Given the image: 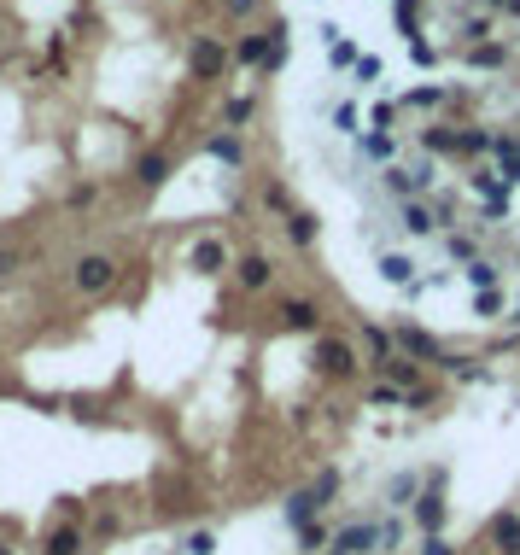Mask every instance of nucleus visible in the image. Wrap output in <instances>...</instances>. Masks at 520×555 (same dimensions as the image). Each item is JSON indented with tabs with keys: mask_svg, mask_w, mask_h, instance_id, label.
<instances>
[{
	"mask_svg": "<svg viewBox=\"0 0 520 555\" xmlns=\"http://www.w3.org/2000/svg\"><path fill=\"white\" fill-rule=\"evenodd\" d=\"M392 339H398V357H409V362H445V345L427 328H398Z\"/></svg>",
	"mask_w": 520,
	"mask_h": 555,
	"instance_id": "obj_1",
	"label": "nucleus"
},
{
	"mask_svg": "<svg viewBox=\"0 0 520 555\" xmlns=\"http://www.w3.org/2000/svg\"><path fill=\"white\" fill-rule=\"evenodd\" d=\"M112 281H117V264H112V258H99V251H88L83 264H76V287H83V292H106Z\"/></svg>",
	"mask_w": 520,
	"mask_h": 555,
	"instance_id": "obj_2",
	"label": "nucleus"
},
{
	"mask_svg": "<svg viewBox=\"0 0 520 555\" xmlns=\"http://www.w3.org/2000/svg\"><path fill=\"white\" fill-rule=\"evenodd\" d=\"M316 362H322V369H327L334 380L357 375V351L345 345V339H322V345H316Z\"/></svg>",
	"mask_w": 520,
	"mask_h": 555,
	"instance_id": "obj_3",
	"label": "nucleus"
},
{
	"mask_svg": "<svg viewBox=\"0 0 520 555\" xmlns=\"http://www.w3.org/2000/svg\"><path fill=\"white\" fill-rule=\"evenodd\" d=\"M374 543H380V527H368V520H363V527H345L334 538V555H368Z\"/></svg>",
	"mask_w": 520,
	"mask_h": 555,
	"instance_id": "obj_4",
	"label": "nucleus"
},
{
	"mask_svg": "<svg viewBox=\"0 0 520 555\" xmlns=\"http://www.w3.org/2000/svg\"><path fill=\"white\" fill-rule=\"evenodd\" d=\"M404 234H415V240H422V234H438V210L422 205V199H409V205H404Z\"/></svg>",
	"mask_w": 520,
	"mask_h": 555,
	"instance_id": "obj_5",
	"label": "nucleus"
},
{
	"mask_svg": "<svg viewBox=\"0 0 520 555\" xmlns=\"http://www.w3.org/2000/svg\"><path fill=\"white\" fill-rule=\"evenodd\" d=\"M415 527H422L427 538H438V527H445V497H438V491H427V497L415 503Z\"/></svg>",
	"mask_w": 520,
	"mask_h": 555,
	"instance_id": "obj_6",
	"label": "nucleus"
},
{
	"mask_svg": "<svg viewBox=\"0 0 520 555\" xmlns=\"http://www.w3.org/2000/svg\"><path fill=\"white\" fill-rule=\"evenodd\" d=\"M492 543L503 555H520V514H497L492 520Z\"/></svg>",
	"mask_w": 520,
	"mask_h": 555,
	"instance_id": "obj_7",
	"label": "nucleus"
},
{
	"mask_svg": "<svg viewBox=\"0 0 520 555\" xmlns=\"http://www.w3.org/2000/svg\"><path fill=\"white\" fill-rule=\"evenodd\" d=\"M269 275H275V269H269V258H264V251H252V258H240V287H246V292L269 287Z\"/></svg>",
	"mask_w": 520,
	"mask_h": 555,
	"instance_id": "obj_8",
	"label": "nucleus"
},
{
	"mask_svg": "<svg viewBox=\"0 0 520 555\" xmlns=\"http://www.w3.org/2000/svg\"><path fill=\"white\" fill-rule=\"evenodd\" d=\"M187 65H193V76H217V70H223V47L217 42H193Z\"/></svg>",
	"mask_w": 520,
	"mask_h": 555,
	"instance_id": "obj_9",
	"label": "nucleus"
},
{
	"mask_svg": "<svg viewBox=\"0 0 520 555\" xmlns=\"http://www.w3.org/2000/svg\"><path fill=\"white\" fill-rule=\"evenodd\" d=\"M223 264H228L223 240H199V246H193V269H199V275H217Z\"/></svg>",
	"mask_w": 520,
	"mask_h": 555,
	"instance_id": "obj_10",
	"label": "nucleus"
},
{
	"mask_svg": "<svg viewBox=\"0 0 520 555\" xmlns=\"http://www.w3.org/2000/svg\"><path fill=\"white\" fill-rule=\"evenodd\" d=\"M386 380H392V386H404V392H422V362L392 357V362H386Z\"/></svg>",
	"mask_w": 520,
	"mask_h": 555,
	"instance_id": "obj_11",
	"label": "nucleus"
},
{
	"mask_svg": "<svg viewBox=\"0 0 520 555\" xmlns=\"http://www.w3.org/2000/svg\"><path fill=\"white\" fill-rule=\"evenodd\" d=\"M281 316H287V328H316V321H322V310L310 305V298H287Z\"/></svg>",
	"mask_w": 520,
	"mask_h": 555,
	"instance_id": "obj_12",
	"label": "nucleus"
},
{
	"mask_svg": "<svg viewBox=\"0 0 520 555\" xmlns=\"http://www.w3.org/2000/svg\"><path fill=\"white\" fill-rule=\"evenodd\" d=\"M269 53H275V36H246L240 42V65H269Z\"/></svg>",
	"mask_w": 520,
	"mask_h": 555,
	"instance_id": "obj_13",
	"label": "nucleus"
},
{
	"mask_svg": "<svg viewBox=\"0 0 520 555\" xmlns=\"http://www.w3.org/2000/svg\"><path fill=\"white\" fill-rule=\"evenodd\" d=\"M380 275L392 281V287H415V264H409V258H398V251H392V258H380Z\"/></svg>",
	"mask_w": 520,
	"mask_h": 555,
	"instance_id": "obj_14",
	"label": "nucleus"
},
{
	"mask_svg": "<svg viewBox=\"0 0 520 555\" xmlns=\"http://www.w3.org/2000/svg\"><path fill=\"white\" fill-rule=\"evenodd\" d=\"M445 251L456 258V264H479V240L462 234V228H456V234H445Z\"/></svg>",
	"mask_w": 520,
	"mask_h": 555,
	"instance_id": "obj_15",
	"label": "nucleus"
},
{
	"mask_svg": "<svg viewBox=\"0 0 520 555\" xmlns=\"http://www.w3.org/2000/svg\"><path fill=\"white\" fill-rule=\"evenodd\" d=\"M392 153H398V140L386 135V129H374V135H363V158H380V164H392Z\"/></svg>",
	"mask_w": 520,
	"mask_h": 555,
	"instance_id": "obj_16",
	"label": "nucleus"
},
{
	"mask_svg": "<svg viewBox=\"0 0 520 555\" xmlns=\"http://www.w3.org/2000/svg\"><path fill=\"white\" fill-rule=\"evenodd\" d=\"M468 287H474V292H497V264H492V258L468 264Z\"/></svg>",
	"mask_w": 520,
	"mask_h": 555,
	"instance_id": "obj_17",
	"label": "nucleus"
},
{
	"mask_svg": "<svg viewBox=\"0 0 520 555\" xmlns=\"http://www.w3.org/2000/svg\"><path fill=\"white\" fill-rule=\"evenodd\" d=\"M287 234H293L298 246H310V240H316V217H310V210H293V217H287Z\"/></svg>",
	"mask_w": 520,
	"mask_h": 555,
	"instance_id": "obj_18",
	"label": "nucleus"
},
{
	"mask_svg": "<svg viewBox=\"0 0 520 555\" xmlns=\"http://www.w3.org/2000/svg\"><path fill=\"white\" fill-rule=\"evenodd\" d=\"M503 47H474V53H468V65H474V70H497V65H503Z\"/></svg>",
	"mask_w": 520,
	"mask_h": 555,
	"instance_id": "obj_19",
	"label": "nucleus"
},
{
	"mask_svg": "<svg viewBox=\"0 0 520 555\" xmlns=\"http://www.w3.org/2000/svg\"><path fill=\"white\" fill-rule=\"evenodd\" d=\"M211 158H223V164H240L246 153H240V140H234V135H217V140H211Z\"/></svg>",
	"mask_w": 520,
	"mask_h": 555,
	"instance_id": "obj_20",
	"label": "nucleus"
},
{
	"mask_svg": "<svg viewBox=\"0 0 520 555\" xmlns=\"http://www.w3.org/2000/svg\"><path fill=\"white\" fill-rule=\"evenodd\" d=\"M164 176H169V164H164L158 153H146V158H141V181H146V187H158Z\"/></svg>",
	"mask_w": 520,
	"mask_h": 555,
	"instance_id": "obj_21",
	"label": "nucleus"
},
{
	"mask_svg": "<svg viewBox=\"0 0 520 555\" xmlns=\"http://www.w3.org/2000/svg\"><path fill=\"white\" fill-rule=\"evenodd\" d=\"M497 310H503L497 292H474V316H497Z\"/></svg>",
	"mask_w": 520,
	"mask_h": 555,
	"instance_id": "obj_22",
	"label": "nucleus"
},
{
	"mask_svg": "<svg viewBox=\"0 0 520 555\" xmlns=\"http://www.w3.org/2000/svg\"><path fill=\"white\" fill-rule=\"evenodd\" d=\"M427 147H433V153H450V147H456V135H450V129H427Z\"/></svg>",
	"mask_w": 520,
	"mask_h": 555,
	"instance_id": "obj_23",
	"label": "nucleus"
},
{
	"mask_svg": "<svg viewBox=\"0 0 520 555\" xmlns=\"http://www.w3.org/2000/svg\"><path fill=\"white\" fill-rule=\"evenodd\" d=\"M445 369H450V375H456V380H474V375H479V369H474V362H468V357H450V351H445Z\"/></svg>",
	"mask_w": 520,
	"mask_h": 555,
	"instance_id": "obj_24",
	"label": "nucleus"
},
{
	"mask_svg": "<svg viewBox=\"0 0 520 555\" xmlns=\"http://www.w3.org/2000/svg\"><path fill=\"white\" fill-rule=\"evenodd\" d=\"M438 99H445V88H415L404 106H438Z\"/></svg>",
	"mask_w": 520,
	"mask_h": 555,
	"instance_id": "obj_25",
	"label": "nucleus"
},
{
	"mask_svg": "<svg viewBox=\"0 0 520 555\" xmlns=\"http://www.w3.org/2000/svg\"><path fill=\"white\" fill-rule=\"evenodd\" d=\"M252 117V99H228V123H246Z\"/></svg>",
	"mask_w": 520,
	"mask_h": 555,
	"instance_id": "obj_26",
	"label": "nucleus"
},
{
	"mask_svg": "<svg viewBox=\"0 0 520 555\" xmlns=\"http://www.w3.org/2000/svg\"><path fill=\"white\" fill-rule=\"evenodd\" d=\"M334 65H351L357 70V47L351 42H334Z\"/></svg>",
	"mask_w": 520,
	"mask_h": 555,
	"instance_id": "obj_27",
	"label": "nucleus"
},
{
	"mask_svg": "<svg viewBox=\"0 0 520 555\" xmlns=\"http://www.w3.org/2000/svg\"><path fill=\"white\" fill-rule=\"evenodd\" d=\"M357 76H363V83H380V59H357Z\"/></svg>",
	"mask_w": 520,
	"mask_h": 555,
	"instance_id": "obj_28",
	"label": "nucleus"
},
{
	"mask_svg": "<svg viewBox=\"0 0 520 555\" xmlns=\"http://www.w3.org/2000/svg\"><path fill=\"white\" fill-rule=\"evenodd\" d=\"M422 555H456V550H450L445 538H422Z\"/></svg>",
	"mask_w": 520,
	"mask_h": 555,
	"instance_id": "obj_29",
	"label": "nucleus"
},
{
	"mask_svg": "<svg viewBox=\"0 0 520 555\" xmlns=\"http://www.w3.org/2000/svg\"><path fill=\"white\" fill-rule=\"evenodd\" d=\"M409 18H415V0H398V24L409 29Z\"/></svg>",
	"mask_w": 520,
	"mask_h": 555,
	"instance_id": "obj_30",
	"label": "nucleus"
},
{
	"mask_svg": "<svg viewBox=\"0 0 520 555\" xmlns=\"http://www.w3.org/2000/svg\"><path fill=\"white\" fill-rule=\"evenodd\" d=\"M508 12H515V18H520V0H508Z\"/></svg>",
	"mask_w": 520,
	"mask_h": 555,
	"instance_id": "obj_31",
	"label": "nucleus"
},
{
	"mask_svg": "<svg viewBox=\"0 0 520 555\" xmlns=\"http://www.w3.org/2000/svg\"><path fill=\"white\" fill-rule=\"evenodd\" d=\"M485 6H508V0H485Z\"/></svg>",
	"mask_w": 520,
	"mask_h": 555,
	"instance_id": "obj_32",
	"label": "nucleus"
},
{
	"mask_svg": "<svg viewBox=\"0 0 520 555\" xmlns=\"http://www.w3.org/2000/svg\"><path fill=\"white\" fill-rule=\"evenodd\" d=\"M515 310H520V305H515ZM515 321H520V316H515Z\"/></svg>",
	"mask_w": 520,
	"mask_h": 555,
	"instance_id": "obj_33",
	"label": "nucleus"
}]
</instances>
